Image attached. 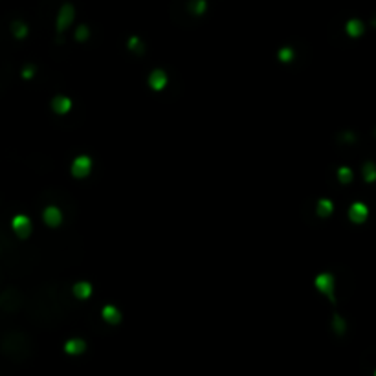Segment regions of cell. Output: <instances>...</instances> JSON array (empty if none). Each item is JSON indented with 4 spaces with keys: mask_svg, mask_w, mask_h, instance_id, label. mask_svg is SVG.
I'll list each match as a JSON object with an SVG mask.
<instances>
[]
</instances>
